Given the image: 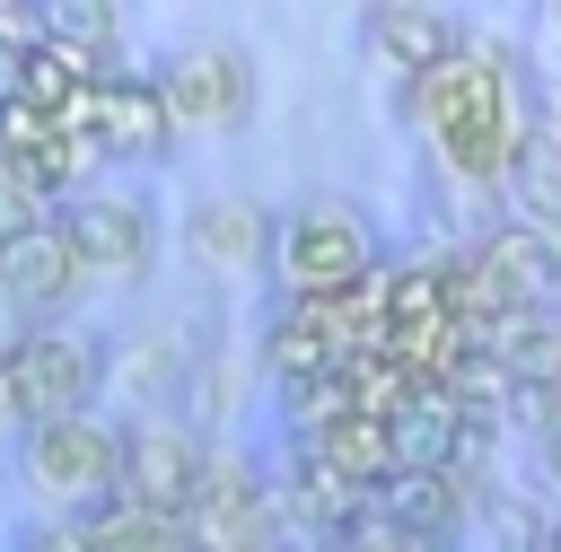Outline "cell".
Instances as JSON below:
<instances>
[{"instance_id":"52a82bcc","label":"cell","mask_w":561,"mask_h":552,"mask_svg":"<svg viewBox=\"0 0 561 552\" xmlns=\"http://www.w3.org/2000/svg\"><path fill=\"white\" fill-rule=\"evenodd\" d=\"M184 543L193 552H254V543H280V517H272V473L245 456V447H210L202 456V482L184 499Z\"/></svg>"},{"instance_id":"7c38bea8","label":"cell","mask_w":561,"mask_h":552,"mask_svg":"<svg viewBox=\"0 0 561 552\" xmlns=\"http://www.w3.org/2000/svg\"><path fill=\"white\" fill-rule=\"evenodd\" d=\"M456 44H465V26H456L447 9H368V18H359V53H368L377 70H394L403 88L430 79Z\"/></svg>"},{"instance_id":"9c48e42d","label":"cell","mask_w":561,"mask_h":552,"mask_svg":"<svg viewBox=\"0 0 561 552\" xmlns=\"http://www.w3.org/2000/svg\"><path fill=\"white\" fill-rule=\"evenodd\" d=\"M79 289H88V280H79V263H70V245H61V228H53V210L0 245V307H9L18 324H70Z\"/></svg>"},{"instance_id":"8992f818","label":"cell","mask_w":561,"mask_h":552,"mask_svg":"<svg viewBox=\"0 0 561 552\" xmlns=\"http://www.w3.org/2000/svg\"><path fill=\"white\" fill-rule=\"evenodd\" d=\"M9 394H18V429L96 412L105 403V342L88 324H26L9 350Z\"/></svg>"},{"instance_id":"277c9868","label":"cell","mask_w":561,"mask_h":552,"mask_svg":"<svg viewBox=\"0 0 561 552\" xmlns=\"http://www.w3.org/2000/svg\"><path fill=\"white\" fill-rule=\"evenodd\" d=\"M53 228H61V245H70V263H79L88 289L96 280H140L158 263V245H167V210L149 193H131V184H105V175L79 184L53 210Z\"/></svg>"},{"instance_id":"8fae6325","label":"cell","mask_w":561,"mask_h":552,"mask_svg":"<svg viewBox=\"0 0 561 552\" xmlns=\"http://www.w3.org/2000/svg\"><path fill=\"white\" fill-rule=\"evenodd\" d=\"M184 386H193V342L167 315L123 324L105 342V394H123L131 412H184Z\"/></svg>"},{"instance_id":"30bf717a","label":"cell","mask_w":561,"mask_h":552,"mask_svg":"<svg viewBox=\"0 0 561 552\" xmlns=\"http://www.w3.org/2000/svg\"><path fill=\"white\" fill-rule=\"evenodd\" d=\"M175 245H184L210 280H245V272H263V254H272V210L245 202V193H193V202L175 210Z\"/></svg>"},{"instance_id":"9a60e30c","label":"cell","mask_w":561,"mask_h":552,"mask_svg":"<svg viewBox=\"0 0 561 552\" xmlns=\"http://www.w3.org/2000/svg\"><path fill=\"white\" fill-rule=\"evenodd\" d=\"M35 219H44V202L18 184V166H0V245H9L18 228H35Z\"/></svg>"},{"instance_id":"3957f363","label":"cell","mask_w":561,"mask_h":552,"mask_svg":"<svg viewBox=\"0 0 561 552\" xmlns=\"http://www.w3.org/2000/svg\"><path fill=\"white\" fill-rule=\"evenodd\" d=\"M114 456H123V412H70V421H26L9 438V473L44 517H88L114 499Z\"/></svg>"},{"instance_id":"2e32d148","label":"cell","mask_w":561,"mask_h":552,"mask_svg":"<svg viewBox=\"0 0 561 552\" xmlns=\"http://www.w3.org/2000/svg\"><path fill=\"white\" fill-rule=\"evenodd\" d=\"M535 447H543V464H552V482H561V394L543 403V421H535Z\"/></svg>"},{"instance_id":"ac0fdd59","label":"cell","mask_w":561,"mask_h":552,"mask_svg":"<svg viewBox=\"0 0 561 552\" xmlns=\"http://www.w3.org/2000/svg\"><path fill=\"white\" fill-rule=\"evenodd\" d=\"M18 333H26V324H18V315H9V307H0V359H9V350H18Z\"/></svg>"},{"instance_id":"ffe728a7","label":"cell","mask_w":561,"mask_h":552,"mask_svg":"<svg viewBox=\"0 0 561 552\" xmlns=\"http://www.w3.org/2000/svg\"><path fill=\"white\" fill-rule=\"evenodd\" d=\"M552 26H561V9H552Z\"/></svg>"},{"instance_id":"d6986e66","label":"cell","mask_w":561,"mask_h":552,"mask_svg":"<svg viewBox=\"0 0 561 552\" xmlns=\"http://www.w3.org/2000/svg\"><path fill=\"white\" fill-rule=\"evenodd\" d=\"M254 552H280V543H254Z\"/></svg>"},{"instance_id":"e0dca14e","label":"cell","mask_w":561,"mask_h":552,"mask_svg":"<svg viewBox=\"0 0 561 552\" xmlns=\"http://www.w3.org/2000/svg\"><path fill=\"white\" fill-rule=\"evenodd\" d=\"M0 438H18V394H9V359H0Z\"/></svg>"},{"instance_id":"7a4b0ae2","label":"cell","mask_w":561,"mask_h":552,"mask_svg":"<svg viewBox=\"0 0 561 552\" xmlns=\"http://www.w3.org/2000/svg\"><path fill=\"white\" fill-rule=\"evenodd\" d=\"M280 298H342L377 280V219L342 193H307L272 210V254H263Z\"/></svg>"},{"instance_id":"5bb4252c","label":"cell","mask_w":561,"mask_h":552,"mask_svg":"<svg viewBox=\"0 0 561 552\" xmlns=\"http://www.w3.org/2000/svg\"><path fill=\"white\" fill-rule=\"evenodd\" d=\"M9 552H88V526L79 517H26L9 534Z\"/></svg>"},{"instance_id":"4fadbf2b","label":"cell","mask_w":561,"mask_h":552,"mask_svg":"<svg viewBox=\"0 0 561 552\" xmlns=\"http://www.w3.org/2000/svg\"><path fill=\"white\" fill-rule=\"evenodd\" d=\"M79 526H88V552H193L175 517H149V508H123V499L88 508Z\"/></svg>"},{"instance_id":"5b68a950","label":"cell","mask_w":561,"mask_h":552,"mask_svg":"<svg viewBox=\"0 0 561 552\" xmlns=\"http://www.w3.org/2000/svg\"><path fill=\"white\" fill-rule=\"evenodd\" d=\"M149 88H158L175 131H237L254 114V96H263V70H254V53L237 35H193V44L158 53Z\"/></svg>"},{"instance_id":"6da1fadb","label":"cell","mask_w":561,"mask_h":552,"mask_svg":"<svg viewBox=\"0 0 561 552\" xmlns=\"http://www.w3.org/2000/svg\"><path fill=\"white\" fill-rule=\"evenodd\" d=\"M403 114L430 149V166L456 193H500L508 158L535 140V96H526V61L508 35H465L430 79L403 88Z\"/></svg>"},{"instance_id":"ba28073f","label":"cell","mask_w":561,"mask_h":552,"mask_svg":"<svg viewBox=\"0 0 561 552\" xmlns=\"http://www.w3.org/2000/svg\"><path fill=\"white\" fill-rule=\"evenodd\" d=\"M210 438L184 412H123V456H114V499L149 508V517H184L193 482H202Z\"/></svg>"}]
</instances>
